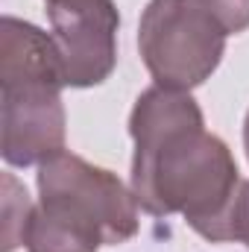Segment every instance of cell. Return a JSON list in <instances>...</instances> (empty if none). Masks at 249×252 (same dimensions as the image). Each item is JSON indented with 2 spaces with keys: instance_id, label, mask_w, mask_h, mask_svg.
I'll return each instance as SVG.
<instances>
[{
  "instance_id": "obj_1",
  "label": "cell",
  "mask_w": 249,
  "mask_h": 252,
  "mask_svg": "<svg viewBox=\"0 0 249 252\" xmlns=\"http://www.w3.org/2000/svg\"><path fill=\"white\" fill-rule=\"evenodd\" d=\"M129 135L135 141L129 188L141 211L182 214L211 244H247L249 179L229 144L205 129L190 91L147 88L132 106Z\"/></svg>"
},
{
  "instance_id": "obj_2",
  "label": "cell",
  "mask_w": 249,
  "mask_h": 252,
  "mask_svg": "<svg viewBox=\"0 0 249 252\" xmlns=\"http://www.w3.org/2000/svg\"><path fill=\"white\" fill-rule=\"evenodd\" d=\"M226 27L202 0H150L138 24V50L161 88L190 91L211 79L226 53Z\"/></svg>"
},
{
  "instance_id": "obj_3",
  "label": "cell",
  "mask_w": 249,
  "mask_h": 252,
  "mask_svg": "<svg viewBox=\"0 0 249 252\" xmlns=\"http://www.w3.org/2000/svg\"><path fill=\"white\" fill-rule=\"evenodd\" d=\"M38 199L56 202L76 217L94 223L106 247H118L138 235V199L126 188L118 173L97 167L73 153H56L44 164H38Z\"/></svg>"
},
{
  "instance_id": "obj_4",
  "label": "cell",
  "mask_w": 249,
  "mask_h": 252,
  "mask_svg": "<svg viewBox=\"0 0 249 252\" xmlns=\"http://www.w3.org/2000/svg\"><path fill=\"white\" fill-rule=\"evenodd\" d=\"M62 88L59 79H0V156L6 164H44L64 150Z\"/></svg>"
},
{
  "instance_id": "obj_5",
  "label": "cell",
  "mask_w": 249,
  "mask_h": 252,
  "mask_svg": "<svg viewBox=\"0 0 249 252\" xmlns=\"http://www.w3.org/2000/svg\"><path fill=\"white\" fill-rule=\"evenodd\" d=\"M67 88L103 85L118 64L121 12L115 0H44Z\"/></svg>"
},
{
  "instance_id": "obj_6",
  "label": "cell",
  "mask_w": 249,
  "mask_h": 252,
  "mask_svg": "<svg viewBox=\"0 0 249 252\" xmlns=\"http://www.w3.org/2000/svg\"><path fill=\"white\" fill-rule=\"evenodd\" d=\"M24 247L27 252H100L106 238L94 223L76 217L73 211L38 199L24 235Z\"/></svg>"
},
{
  "instance_id": "obj_7",
  "label": "cell",
  "mask_w": 249,
  "mask_h": 252,
  "mask_svg": "<svg viewBox=\"0 0 249 252\" xmlns=\"http://www.w3.org/2000/svg\"><path fill=\"white\" fill-rule=\"evenodd\" d=\"M3 223H0V252H15L24 247V235L30 226V217L35 211V202L30 199L27 188L12 176L3 173Z\"/></svg>"
},
{
  "instance_id": "obj_8",
  "label": "cell",
  "mask_w": 249,
  "mask_h": 252,
  "mask_svg": "<svg viewBox=\"0 0 249 252\" xmlns=\"http://www.w3.org/2000/svg\"><path fill=\"white\" fill-rule=\"evenodd\" d=\"M226 27L229 35L249 30V0H202Z\"/></svg>"
},
{
  "instance_id": "obj_9",
  "label": "cell",
  "mask_w": 249,
  "mask_h": 252,
  "mask_svg": "<svg viewBox=\"0 0 249 252\" xmlns=\"http://www.w3.org/2000/svg\"><path fill=\"white\" fill-rule=\"evenodd\" d=\"M244 150H247V158H249V112H247V121H244Z\"/></svg>"
}]
</instances>
